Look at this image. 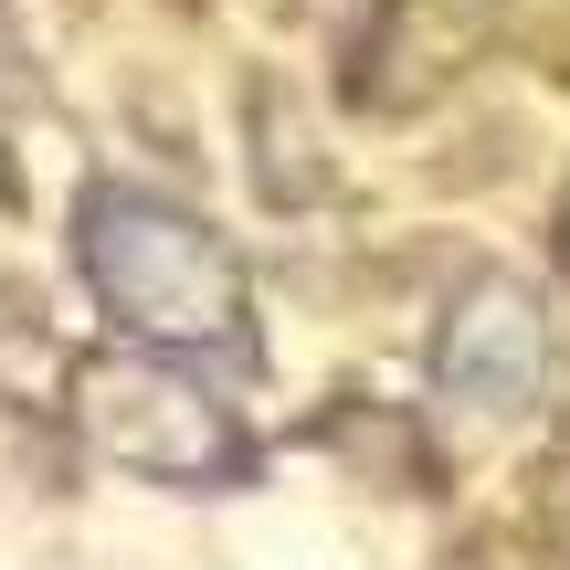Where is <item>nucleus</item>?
Listing matches in <instances>:
<instances>
[{
	"label": "nucleus",
	"instance_id": "f257e3e1",
	"mask_svg": "<svg viewBox=\"0 0 570 570\" xmlns=\"http://www.w3.org/2000/svg\"><path fill=\"white\" fill-rule=\"evenodd\" d=\"M85 275L117 306V327L138 348H233L244 338V265L212 244L190 212L148 202V190H96L85 202Z\"/></svg>",
	"mask_w": 570,
	"mask_h": 570
},
{
	"label": "nucleus",
	"instance_id": "f03ea898",
	"mask_svg": "<svg viewBox=\"0 0 570 570\" xmlns=\"http://www.w3.org/2000/svg\"><path fill=\"white\" fill-rule=\"evenodd\" d=\"M433 381L465 423H518L550 381V317L518 275H475L444 317V348H433Z\"/></svg>",
	"mask_w": 570,
	"mask_h": 570
},
{
	"label": "nucleus",
	"instance_id": "7ed1b4c3",
	"mask_svg": "<svg viewBox=\"0 0 570 570\" xmlns=\"http://www.w3.org/2000/svg\"><path fill=\"white\" fill-rule=\"evenodd\" d=\"M96 433L127 454V465L180 475V487H202V475H223V465H233V423L180 381V370H169V348H148V360H117V370L96 381Z\"/></svg>",
	"mask_w": 570,
	"mask_h": 570
}]
</instances>
